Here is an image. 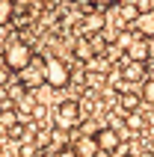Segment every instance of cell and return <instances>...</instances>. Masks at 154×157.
Returning <instances> with one entry per match:
<instances>
[{"instance_id":"obj_1","label":"cell","mask_w":154,"mask_h":157,"mask_svg":"<svg viewBox=\"0 0 154 157\" xmlns=\"http://www.w3.org/2000/svg\"><path fill=\"white\" fill-rule=\"evenodd\" d=\"M3 53H6V68L15 71V74H21V71L33 62V48H30V42H21V39H12V42L3 48Z\"/></svg>"},{"instance_id":"obj_2","label":"cell","mask_w":154,"mask_h":157,"mask_svg":"<svg viewBox=\"0 0 154 157\" xmlns=\"http://www.w3.org/2000/svg\"><path fill=\"white\" fill-rule=\"evenodd\" d=\"M71 83V68L68 62L60 59V56H48L44 59V86L51 89H65Z\"/></svg>"},{"instance_id":"obj_3","label":"cell","mask_w":154,"mask_h":157,"mask_svg":"<svg viewBox=\"0 0 154 157\" xmlns=\"http://www.w3.org/2000/svg\"><path fill=\"white\" fill-rule=\"evenodd\" d=\"M80 104L77 101H62L60 107H56V113H53V128L56 131H74L77 124H80Z\"/></svg>"},{"instance_id":"obj_4","label":"cell","mask_w":154,"mask_h":157,"mask_svg":"<svg viewBox=\"0 0 154 157\" xmlns=\"http://www.w3.org/2000/svg\"><path fill=\"white\" fill-rule=\"evenodd\" d=\"M44 59H48V56H39V53H36L33 62H30V65L18 74V80H21L30 92H36L39 86H44Z\"/></svg>"},{"instance_id":"obj_5","label":"cell","mask_w":154,"mask_h":157,"mask_svg":"<svg viewBox=\"0 0 154 157\" xmlns=\"http://www.w3.org/2000/svg\"><path fill=\"white\" fill-rule=\"evenodd\" d=\"M116 12H113V18H116V27H119V33L121 30H128V27L137 24V18L142 15V9L137 6V3H130V0H125V3H119V6H113Z\"/></svg>"},{"instance_id":"obj_6","label":"cell","mask_w":154,"mask_h":157,"mask_svg":"<svg viewBox=\"0 0 154 157\" xmlns=\"http://www.w3.org/2000/svg\"><path fill=\"white\" fill-rule=\"evenodd\" d=\"M95 142H98V148H101L104 154H113V151H119L121 136H119L116 128H98V131H95Z\"/></svg>"},{"instance_id":"obj_7","label":"cell","mask_w":154,"mask_h":157,"mask_svg":"<svg viewBox=\"0 0 154 157\" xmlns=\"http://www.w3.org/2000/svg\"><path fill=\"white\" fill-rule=\"evenodd\" d=\"M125 53H128V62H148V56H151V42L142 39V36H137L133 44H130Z\"/></svg>"},{"instance_id":"obj_8","label":"cell","mask_w":154,"mask_h":157,"mask_svg":"<svg viewBox=\"0 0 154 157\" xmlns=\"http://www.w3.org/2000/svg\"><path fill=\"white\" fill-rule=\"evenodd\" d=\"M121 80L125 83H145V62H128V65H121Z\"/></svg>"},{"instance_id":"obj_9","label":"cell","mask_w":154,"mask_h":157,"mask_svg":"<svg viewBox=\"0 0 154 157\" xmlns=\"http://www.w3.org/2000/svg\"><path fill=\"white\" fill-rule=\"evenodd\" d=\"M133 30H137V36H142V39H154V9H145V12L137 18Z\"/></svg>"},{"instance_id":"obj_10","label":"cell","mask_w":154,"mask_h":157,"mask_svg":"<svg viewBox=\"0 0 154 157\" xmlns=\"http://www.w3.org/2000/svg\"><path fill=\"white\" fill-rule=\"evenodd\" d=\"M71 148L77 151V157H98V151H101L98 142H95V136H77Z\"/></svg>"},{"instance_id":"obj_11","label":"cell","mask_w":154,"mask_h":157,"mask_svg":"<svg viewBox=\"0 0 154 157\" xmlns=\"http://www.w3.org/2000/svg\"><path fill=\"white\" fill-rule=\"evenodd\" d=\"M139 104H142V95H137V92H121V95H119V110H121L125 116L137 113Z\"/></svg>"},{"instance_id":"obj_12","label":"cell","mask_w":154,"mask_h":157,"mask_svg":"<svg viewBox=\"0 0 154 157\" xmlns=\"http://www.w3.org/2000/svg\"><path fill=\"white\" fill-rule=\"evenodd\" d=\"M74 56L80 62H95V44L86 42V39H80V42L74 44Z\"/></svg>"},{"instance_id":"obj_13","label":"cell","mask_w":154,"mask_h":157,"mask_svg":"<svg viewBox=\"0 0 154 157\" xmlns=\"http://www.w3.org/2000/svg\"><path fill=\"white\" fill-rule=\"evenodd\" d=\"M104 24H107V21H104L101 12H89V15H86V21H83V30H86V33H101Z\"/></svg>"},{"instance_id":"obj_14","label":"cell","mask_w":154,"mask_h":157,"mask_svg":"<svg viewBox=\"0 0 154 157\" xmlns=\"http://www.w3.org/2000/svg\"><path fill=\"white\" fill-rule=\"evenodd\" d=\"M15 18V0H0V27H6Z\"/></svg>"},{"instance_id":"obj_15","label":"cell","mask_w":154,"mask_h":157,"mask_svg":"<svg viewBox=\"0 0 154 157\" xmlns=\"http://www.w3.org/2000/svg\"><path fill=\"white\" fill-rule=\"evenodd\" d=\"M0 124L6 128V133H9V131H12V128L18 124V113L12 110V107H9V110H0Z\"/></svg>"},{"instance_id":"obj_16","label":"cell","mask_w":154,"mask_h":157,"mask_svg":"<svg viewBox=\"0 0 154 157\" xmlns=\"http://www.w3.org/2000/svg\"><path fill=\"white\" fill-rule=\"evenodd\" d=\"M139 95H142V101H145L148 107H154V77H148L145 83H142V89H139Z\"/></svg>"},{"instance_id":"obj_17","label":"cell","mask_w":154,"mask_h":157,"mask_svg":"<svg viewBox=\"0 0 154 157\" xmlns=\"http://www.w3.org/2000/svg\"><path fill=\"white\" fill-rule=\"evenodd\" d=\"M133 39H137V36L130 33V30H121V33H119V39H116V48H121V51H128L130 44H133Z\"/></svg>"},{"instance_id":"obj_18","label":"cell","mask_w":154,"mask_h":157,"mask_svg":"<svg viewBox=\"0 0 154 157\" xmlns=\"http://www.w3.org/2000/svg\"><path fill=\"white\" fill-rule=\"evenodd\" d=\"M128 128H133V131H142V128H145L142 116H139V113H130V116H128Z\"/></svg>"},{"instance_id":"obj_19","label":"cell","mask_w":154,"mask_h":157,"mask_svg":"<svg viewBox=\"0 0 154 157\" xmlns=\"http://www.w3.org/2000/svg\"><path fill=\"white\" fill-rule=\"evenodd\" d=\"M119 3H125V0H92V6H98V9H113Z\"/></svg>"},{"instance_id":"obj_20","label":"cell","mask_w":154,"mask_h":157,"mask_svg":"<svg viewBox=\"0 0 154 157\" xmlns=\"http://www.w3.org/2000/svg\"><path fill=\"white\" fill-rule=\"evenodd\" d=\"M53 157H77V151L71 148V145H62L60 151H53Z\"/></svg>"},{"instance_id":"obj_21","label":"cell","mask_w":154,"mask_h":157,"mask_svg":"<svg viewBox=\"0 0 154 157\" xmlns=\"http://www.w3.org/2000/svg\"><path fill=\"white\" fill-rule=\"evenodd\" d=\"M0 71H9L6 68V53H3V51H0Z\"/></svg>"},{"instance_id":"obj_22","label":"cell","mask_w":154,"mask_h":157,"mask_svg":"<svg viewBox=\"0 0 154 157\" xmlns=\"http://www.w3.org/2000/svg\"><path fill=\"white\" fill-rule=\"evenodd\" d=\"M9 80V71H0V83H6Z\"/></svg>"},{"instance_id":"obj_23","label":"cell","mask_w":154,"mask_h":157,"mask_svg":"<svg viewBox=\"0 0 154 157\" xmlns=\"http://www.w3.org/2000/svg\"><path fill=\"white\" fill-rule=\"evenodd\" d=\"M36 157H53V154H48V151H42V154H36Z\"/></svg>"},{"instance_id":"obj_24","label":"cell","mask_w":154,"mask_h":157,"mask_svg":"<svg viewBox=\"0 0 154 157\" xmlns=\"http://www.w3.org/2000/svg\"><path fill=\"white\" fill-rule=\"evenodd\" d=\"M21 3H24V6H27V3H36V0H21Z\"/></svg>"},{"instance_id":"obj_25","label":"cell","mask_w":154,"mask_h":157,"mask_svg":"<svg viewBox=\"0 0 154 157\" xmlns=\"http://www.w3.org/2000/svg\"><path fill=\"white\" fill-rule=\"evenodd\" d=\"M62 3H77V0H62Z\"/></svg>"}]
</instances>
